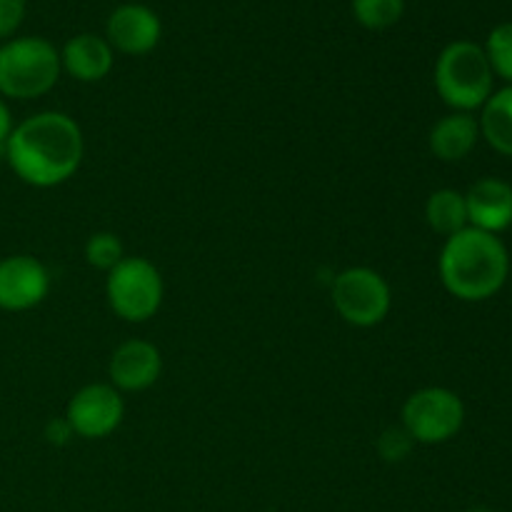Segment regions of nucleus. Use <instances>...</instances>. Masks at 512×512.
<instances>
[{
  "instance_id": "nucleus-1",
  "label": "nucleus",
  "mask_w": 512,
  "mask_h": 512,
  "mask_svg": "<svg viewBox=\"0 0 512 512\" xmlns=\"http://www.w3.org/2000/svg\"><path fill=\"white\" fill-rule=\"evenodd\" d=\"M85 143L80 125L58 110L30 115L5 143L10 170L33 188H55L78 173Z\"/></svg>"
},
{
  "instance_id": "nucleus-2",
  "label": "nucleus",
  "mask_w": 512,
  "mask_h": 512,
  "mask_svg": "<svg viewBox=\"0 0 512 512\" xmlns=\"http://www.w3.org/2000/svg\"><path fill=\"white\" fill-rule=\"evenodd\" d=\"M438 273L453 298L483 303L495 298L508 283L510 253L498 235L465 228L445 238Z\"/></svg>"
},
{
  "instance_id": "nucleus-3",
  "label": "nucleus",
  "mask_w": 512,
  "mask_h": 512,
  "mask_svg": "<svg viewBox=\"0 0 512 512\" xmlns=\"http://www.w3.org/2000/svg\"><path fill=\"white\" fill-rule=\"evenodd\" d=\"M495 75L483 45L473 40H455L445 45L435 63V90L455 113L480 110L493 95Z\"/></svg>"
},
{
  "instance_id": "nucleus-4",
  "label": "nucleus",
  "mask_w": 512,
  "mask_h": 512,
  "mask_svg": "<svg viewBox=\"0 0 512 512\" xmlns=\"http://www.w3.org/2000/svg\"><path fill=\"white\" fill-rule=\"evenodd\" d=\"M60 53L45 38H15L0 45V95L15 100L40 98L60 78Z\"/></svg>"
},
{
  "instance_id": "nucleus-5",
  "label": "nucleus",
  "mask_w": 512,
  "mask_h": 512,
  "mask_svg": "<svg viewBox=\"0 0 512 512\" xmlns=\"http://www.w3.org/2000/svg\"><path fill=\"white\" fill-rule=\"evenodd\" d=\"M165 285L160 270L148 258H128L125 255L108 273L105 280V298L110 310L125 323H145L155 318L163 305Z\"/></svg>"
},
{
  "instance_id": "nucleus-6",
  "label": "nucleus",
  "mask_w": 512,
  "mask_h": 512,
  "mask_svg": "<svg viewBox=\"0 0 512 512\" xmlns=\"http://www.w3.org/2000/svg\"><path fill=\"white\" fill-rule=\"evenodd\" d=\"M400 428L420 445H443L465 425V403L448 388L415 390L400 410Z\"/></svg>"
},
{
  "instance_id": "nucleus-7",
  "label": "nucleus",
  "mask_w": 512,
  "mask_h": 512,
  "mask_svg": "<svg viewBox=\"0 0 512 512\" xmlns=\"http://www.w3.org/2000/svg\"><path fill=\"white\" fill-rule=\"evenodd\" d=\"M333 305L353 328H375L388 318L393 293L378 270L348 268L333 280Z\"/></svg>"
},
{
  "instance_id": "nucleus-8",
  "label": "nucleus",
  "mask_w": 512,
  "mask_h": 512,
  "mask_svg": "<svg viewBox=\"0 0 512 512\" xmlns=\"http://www.w3.org/2000/svg\"><path fill=\"white\" fill-rule=\"evenodd\" d=\"M123 418V395L110 383L85 385L70 398L68 410H65V420L70 423L73 433L83 440L108 438L120 428Z\"/></svg>"
},
{
  "instance_id": "nucleus-9",
  "label": "nucleus",
  "mask_w": 512,
  "mask_h": 512,
  "mask_svg": "<svg viewBox=\"0 0 512 512\" xmlns=\"http://www.w3.org/2000/svg\"><path fill=\"white\" fill-rule=\"evenodd\" d=\"M50 273L33 255L0 260V310L23 313L48 298Z\"/></svg>"
},
{
  "instance_id": "nucleus-10",
  "label": "nucleus",
  "mask_w": 512,
  "mask_h": 512,
  "mask_svg": "<svg viewBox=\"0 0 512 512\" xmlns=\"http://www.w3.org/2000/svg\"><path fill=\"white\" fill-rule=\"evenodd\" d=\"M160 373H163V358H160V350L148 340H125L110 355V385L118 393H143L158 383Z\"/></svg>"
},
{
  "instance_id": "nucleus-11",
  "label": "nucleus",
  "mask_w": 512,
  "mask_h": 512,
  "mask_svg": "<svg viewBox=\"0 0 512 512\" xmlns=\"http://www.w3.org/2000/svg\"><path fill=\"white\" fill-rule=\"evenodd\" d=\"M108 43L110 48L125 55H145L160 43L163 25L150 8L138 3H125L115 8L108 18Z\"/></svg>"
},
{
  "instance_id": "nucleus-12",
  "label": "nucleus",
  "mask_w": 512,
  "mask_h": 512,
  "mask_svg": "<svg viewBox=\"0 0 512 512\" xmlns=\"http://www.w3.org/2000/svg\"><path fill=\"white\" fill-rule=\"evenodd\" d=\"M470 228L503 233L512 228V185L500 178H480L465 193Z\"/></svg>"
},
{
  "instance_id": "nucleus-13",
  "label": "nucleus",
  "mask_w": 512,
  "mask_h": 512,
  "mask_svg": "<svg viewBox=\"0 0 512 512\" xmlns=\"http://www.w3.org/2000/svg\"><path fill=\"white\" fill-rule=\"evenodd\" d=\"M60 65L80 83H98L113 70V48L100 35H75L60 53Z\"/></svg>"
},
{
  "instance_id": "nucleus-14",
  "label": "nucleus",
  "mask_w": 512,
  "mask_h": 512,
  "mask_svg": "<svg viewBox=\"0 0 512 512\" xmlns=\"http://www.w3.org/2000/svg\"><path fill=\"white\" fill-rule=\"evenodd\" d=\"M480 143V125L473 113H448L430 130V153L443 163H460Z\"/></svg>"
},
{
  "instance_id": "nucleus-15",
  "label": "nucleus",
  "mask_w": 512,
  "mask_h": 512,
  "mask_svg": "<svg viewBox=\"0 0 512 512\" xmlns=\"http://www.w3.org/2000/svg\"><path fill=\"white\" fill-rule=\"evenodd\" d=\"M478 125L480 138H483L495 153L512 158V85L493 90L488 103L480 108Z\"/></svg>"
},
{
  "instance_id": "nucleus-16",
  "label": "nucleus",
  "mask_w": 512,
  "mask_h": 512,
  "mask_svg": "<svg viewBox=\"0 0 512 512\" xmlns=\"http://www.w3.org/2000/svg\"><path fill=\"white\" fill-rule=\"evenodd\" d=\"M425 220L443 238H450V235L470 228L465 193L453 188H440L430 193L428 203H425Z\"/></svg>"
},
{
  "instance_id": "nucleus-17",
  "label": "nucleus",
  "mask_w": 512,
  "mask_h": 512,
  "mask_svg": "<svg viewBox=\"0 0 512 512\" xmlns=\"http://www.w3.org/2000/svg\"><path fill=\"white\" fill-rule=\"evenodd\" d=\"M405 0H353V15L363 28L388 30L403 18Z\"/></svg>"
},
{
  "instance_id": "nucleus-18",
  "label": "nucleus",
  "mask_w": 512,
  "mask_h": 512,
  "mask_svg": "<svg viewBox=\"0 0 512 512\" xmlns=\"http://www.w3.org/2000/svg\"><path fill=\"white\" fill-rule=\"evenodd\" d=\"M493 75L512 85V23H500L490 30L483 45Z\"/></svg>"
},
{
  "instance_id": "nucleus-19",
  "label": "nucleus",
  "mask_w": 512,
  "mask_h": 512,
  "mask_svg": "<svg viewBox=\"0 0 512 512\" xmlns=\"http://www.w3.org/2000/svg\"><path fill=\"white\" fill-rule=\"evenodd\" d=\"M123 258V243H120L115 233H93L88 243H85V260H88V265L105 270V273H110Z\"/></svg>"
},
{
  "instance_id": "nucleus-20",
  "label": "nucleus",
  "mask_w": 512,
  "mask_h": 512,
  "mask_svg": "<svg viewBox=\"0 0 512 512\" xmlns=\"http://www.w3.org/2000/svg\"><path fill=\"white\" fill-rule=\"evenodd\" d=\"M413 445V438H410L403 428H388L380 435L378 453L383 455V460H388V463H400V460L408 458Z\"/></svg>"
},
{
  "instance_id": "nucleus-21",
  "label": "nucleus",
  "mask_w": 512,
  "mask_h": 512,
  "mask_svg": "<svg viewBox=\"0 0 512 512\" xmlns=\"http://www.w3.org/2000/svg\"><path fill=\"white\" fill-rule=\"evenodd\" d=\"M25 18V0H0V38H10Z\"/></svg>"
},
{
  "instance_id": "nucleus-22",
  "label": "nucleus",
  "mask_w": 512,
  "mask_h": 512,
  "mask_svg": "<svg viewBox=\"0 0 512 512\" xmlns=\"http://www.w3.org/2000/svg\"><path fill=\"white\" fill-rule=\"evenodd\" d=\"M73 435V428H70V423L65 418H55L45 425V438L53 445H65Z\"/></svg>"
},
{
  "instance_id": "nucleus-23",
  "label": "nucleus",
  "mask_w": 512,
  "mask_h": 512,
  "mask_svg": "<svg viewBox=\"0 0 512 512\" xmlns=\"http://www.w3.org/2000/svg\"><path fill=\"white\" fill-rule=\"evenodd\" d=\"M13 115H10L8 105H5V100L0 98V145L5 148V143H8L10 133H13Z\"/></svg>"
},
{
  "instance_id": "nucleus-24",
  "label": "nucleus",
  "mask_w": 512,
  "mask_h": 512,
  "mask_svg": "<svg viewBox=\"0 0 512 512\" xmlns=\"http://www.w3.org/2000/svg\"><path fill=\"white\" fill-rule=\"evenodd\" d=\"M468 512H493L490 508H473V510H468Z\"/></svg>"
}]
</instances>
